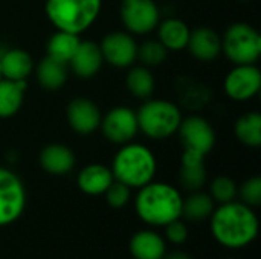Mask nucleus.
<instances>
[{
  "instance_id": "22",
  "label": "nucleus",
  "mask_w": 261,
  "mask_h": 259,
  "mask_svg": "<svg viewBox=\"0 0 261 259\" xmlns=\"http://www.w3.org/2000/svg\"><path fill=\"white\" fill-rule=\"evenodd\" d=\"M190 34L191 31L188 24L179 18H167L158 24V40L167 50L179 52L187 49Z\"/></svg>"
},
{
  "instance_id": "1",
  "label": "nucleus",
  "mask_w": 261,
  "mask_h": 259,
  "mask_svg": "<svg viewBox=\"0 0 261 259\" xmlns=\"http://www.w3.org/2000/svg\"><path fill=\"white\" fill-rule=\"evenodd\" d=\"M211 234L219 244L228 249H243L258 235V218L254 208L242 202L220 205L211 214Z\"/></svg>"
},
{
  "instance_id": "30",
  "label": "nucleus",
  "mask_w": 261,
  "mask_h": 259,
  "mask_svg": "<svg viewBox=\"0 0 261 259\" xmlns=\"http://www.w3.org/2000/svg\"><path fill=\"white\" fill-rule=\"evenodd\" d=\"M237 185L231 177L226 176H219L213 180L211 186H210V195L214 202L223 205V203H229L234 202L237 197Z\"/></svg>"
},
{
  "instance_id": "24",
  "label": "nucleus",
  "mask_w": 261,
  "mask_h": 259,
  "mask_svg": "<svg viewBox=\"0 0 261 259\" xmlns=\"http://www.w3.org/2000/svg\"><path fill=\"white\" fill-rule=\"evenodd\" d=\"M26 89V81H12L0 78V119H6L18 113L23 104Z\"/></svg>"
},
{
  "instance_id": "5",
  "label": "nucleus",
  "mask_w": 261,
  "mask_h": 259,
  "mask_svg": "<svg viewBox=\"0 0 261 259\" xmlns=\"http://www.w3.org/2000/svg\"><path fill=\"white\" fill-rule=\"evenodd\" d=\"M138 128L150 139L162 140L177 133L182 121L180 108L164 99H147L136 111Z\"/></svg>"
},
{
  "instance_id": "18",
  "label": "nucleus",
  "mask_w": 261,
  "mask_h": 259,
  "mask_svg": "<svg viewBox=\"0 0 261 259\" xmlns=\"http://www.w3.org/2000/svg\"><path fill=\"white\" fill-rule=\"evenodd\" d=\"M174 92L179 98V102L190 110H199L205 107L211 98L210 87L190 76H179L174 82Z\"/></svg>"
},
{
  "instance_id": "8",
  "label": "nucleus",
  "mask_w": 261,
  "mask_h": 259,
  "mask_svg": "<svg viewBox=\"0 0 261 259\" xmlns=\"http://www.w3.org/2000/svg\"><path fill=\"white\" fill-rule=\"evenodd\" d=\"M184 151L206 157L216 145V131L213 125L199 114L182 118L177 128Z\"/></svg>"
},
{
  "instance_id": "35",
  "label": "nucleus",
  "mask_w": 261,
  "mask_h": 259,
  "mask_svg": "<svg viewBox=\"0 0 261 259\" xmlns=\"http://www.w3.org/2000/svg\"><path fill=\"white\" fill-rule=\"evenodd\" d=\"M0 78H2V70H0Z\"/></svg>"
},
{
  "instance_id": "36",
  "label": "nucleus",
  "mask_w": 261,
  "mask_h": 259,
  "mask_svg": "<svg viewBox=\"0 0 261 259\" xmlns=\"http://www.w3.org/2000/svg\"><path fill=\"white\" fill-rule=\"evenodd\" d=\"M225 259H234V258H225Z\"/></svg>"
},
{
  "instance_id": "7",
  "label": "nucleus",
  "mask_w": 261,
  "mask_h": 259,
  "mask_svg": "<svg viewBox=\"0 0 261 259\" xmlns=\"http://www.w3.org/2000/svg\"><path fill=\"white\" fill-rule=\"evenodd\" d=\"M26 206V189L20 177L0 166V226L17 221Z\"/></svg>"
},
{
  "instance_id": "27",
  "label": "nucleus",
  "mask_w": 261,
  "mask_h": 259,
  "mask_svg": "<svg viewBox=\"0 0 261 259\" xmlns=\"http://www.w3.org/2000/svg\"><path fill=\"white\" fill-rule=\"evenodd\" d=\"M80 35L64 32V31H57L55 34L50 35L47 41V56H52L58 61H63L69 64L70 58L73 56L78 44H80Z\"/></svg>"
},
{
  "instance_id": "26",
  "label": "nucleus",
  "mask_w": 261,
  "mask_h": 259,
  "mask_svg": "<svg viewBox=\"0 0 261 259\" xmlns=\"http://www.w3.org/2000/svg\"><path fill=\"white\" fill-rule=\"evenodd\" d=\"M236 137L246 147L258 148L261 145V114L258 111H248L242 114L234 124Z\"/></svg>"
},
{
  "instance_id": "15",
  "label": "nucleus",
  "mask_w": 261,
  "mask_h": 259,
  "mask_svg": "<svg viewBox=\"0 0 261 259\" xmlns=\"http://www.w3.org/2000/svg\"><path fill=\"white\" fill-rule=\"evenodd\" d=\"M187 47L196 60L208 63L222 53V37L211 27L200 26L191 31Z\"/></svg>"
},
{
  "instance_id": "4",
  "label": "nucleus",
  "mask_w": 261,
  "mask_h": 259,
  "mask_svg": "<svg viewBox=\"0 0 261 259\" xmlns=\"http://www.w3.org/2000/svg\"><path fill=\"white\" fill-rule=\"evenodd\" d=\"M102 0H46L44 12L57 31L80 35L101 12Z\"/></svg>"
},
{
  "instance_id": "16",
  "label": "nucleus",
  "mask_w": 261,
  "mask_h": 259,
  "mask_svg": "<svg viewBox=\"0 0 261 259\" xmlns=\"http://www.w3.org/2000/svg\"><path fill=\"white\" fill-rule=\"evenodd\" d=\"M41 168L52 176H64L75 166V154L63 143H49L40 153Z\"/></svg>"
},
{
  "instance_id": "21",
  "label": "nucleus",
  "mask_w": 261,
  "mask_h": 259,
  "mask_svg": "<svg viewBox=\"0 0 261 259\" xmlns=\"http://www.w3.org/2000/svg\"><path fill=\"white\" fill-rule=\"evenodd\" d=\"M206 183L205 157L194 153H182L180 159V185L184 189L194 192L200 191Z\"/></svg>"
},
{
  "instance_id": "28",
  "label": "nucleus",
  "mask_w": 261,
  "mask_h": 259,
  "mask_svg": "<svg viewBox=\"0 0 261 259\" xmlns=\"http://www.w3.org/2000/svg\"><path fill=\"white\" fill-rule=\"evenodd\" d=\"M125 85L128 92L139 99H148L154 92V78L148 67L136 66L132 67L125 76Z\"/></svg>"
},
{
  "instance_id": "32",
  "label": "nucleus",
  "mask_w": 261,
  "mask_h": 259,
  "mask_svg": "<svg viewBox=\"0 0 261 259\" xmlns=\"http://www.w3.org/2000/svg\"><path fill=\"white\" fill-rule=\"evenodd\" d=\"M242 203L248 205L249 208H257L261 205V179L251 177L248 179L240 188Z\"/></svg>"
},
{
  "instance_id": "31",
  "label": "nucleus",
  "mask_w": 261,
  "mask_h": 259,
  "mask_svg": "<svg viewBox=\"0 0 261 259\" xmlns=\"http://www.w3.org/2000/svg\"><path fill=\"white\" fill-rule=\"evenodd\" d=\"M104 195H106V200H107V203H109L110 208L121 209L130 200V188L127 185L118 182V180H113L112 185L104 192Z\"/></svg>"
},
{
  "instance_id": "13",
  "label": "nucleus",
  "mask_w": 261,
  "mask_h": 259,
  "mask_svg": "<svg viewBox=\"0 0 261 259\" xmlns=\"http://www.w3.org/2000/svg\"><path fill=\"white\" fill-rule=\"evenodd\" d=\"M70 128L78 134H90L101 125V111L98 105L87 98H73L66 108Z\"/></svg>"
},
{
  "instance_id": "11",
  "label": "nucleus",
  "mask_w": 261,
  "mask_h": 259,
  "mask_svg": "<svg viewBox=\"0 0 261 259\" xmlns=\"http://www.w3.org/2000/svg\"><path fill=\"white\" fill-rule=\"evenodd\" d=\"M226 95L237 102H245L258 95L261 72L255 64H236L225 78Z\"/></svg>"
},
{
  "instance_id": "33",
  "label": "nucleus",
  "mask_w": 261,
  "mask_h": 259,
  "mask_svg": "<svg viewBox=\"0 0 261 259\" xmlns=\"http://www.w3.org/2000/svg\"><path fill=\"white\" fill-rule=\"evenodd\" d=\"M164 227H165V238H167L171 244L180 246V244H185V243H187L190 232H188L187 224H185L180 218H177V220L168 223V224L164 226Z\"/></svg>"
},
{
  "instance_id": "17",
  "label": "nucleus",
  "mask_w": 261,
  "mask_h": 259,
  "mask_svg": "<svg viewBox=\"0 0 261 259\" xmlns=\"http://www.w3.org/2000/svg\"><path fill=\"white\" fill-rule=\"evenodd\" d=\"M115 180L112 169L101 163H90L78 172L76 185L87 195H102Z\"/></svg>"
},
{
  "instance_id": "12",
  "label": "nucleus",
  "mask_w": 261,
  "mask_h": 259,
  "mask_svg": "<svg viewBox=\"0 0 261 259\" xmlns=\"http://www.w3.org/2000/svg\"><path fill=\"white\" fill-rule=\"evenodd\" d=\"M102 58L113 67L125 69L132 67L138 60V44L135 38L127 32H110L99 44Z\"/></svg>"
},
{
  "instance_id": "23",
  "label": "nucleus",
  "mask_w": 261,
  "mask_h": 259,
  "mask_svg": "<svg viewBox=\"0 0 261 259\" xmlns=\"http://www.w3.org/2000/svg\"><path fill=\"white\" fill-rule=\"evenodd\" d=\"M38 84L46 90H58L67 81V64L52 56H44L35 67Z\"/></svg>"
},
{
  "instance_id": "14",
  "label": "nucleus",
  "mask_w": 261,
  "mask_h": 259,
  "mask_svg": "<svg viewBox=\"0 0 261 259\" xmlns=\"http://www.w3.org/2000/svg\"><path fill=\"white\" fill-rule=\"evenodd\" d=\"M104 58L99 49V44L93 41H80L73 56L69 64L72 72L83 79L93 78L102 67Z\"/></svg>"
},
{
  "instance_id": "2",
  "label": "nucleus",
  "mask_w": 261,
  "mask_h": 259,
  "mask_svg": "<svg viewBox=\"0 0 261 259\" xmlns=\"http://www.w3.org/2000/svg\"><path fill=\"white\" fill-rule=\"evenodd\" d=\"M135 209L145 224L164 227L182 218V195L168 183L150 182L139 188L135 198Z\"/></svg>"
},
{
  "instance_id": "9",
  "label": "nucleus",
  "mask_w": 261,
  "mask_h": 259,
  "mask_svg": "<svg viewBox=\"0 0 261 259\" xmlns=\"http://www.w3.org/2000/svg\"><path fill=\"white\" fill-rule=\"evenodd\" d=\"M122 24L132 34H148L158 27L161 15L154 0H122L121 2Z\"/></svg>"
},
{
  "instance_id": "3",
  "label": "nucleus",
  "mask_w": 261,
  "mask_h": 259,
  "mask_svg": "<svg viewBox=\"0 0 261 259\" xmlns=\"http://www.w3.org/2000/svg\"><path fill=\"white\" fill-rule=\"evenodd\" d=\"M110 169L115 180L127 185L130 189H139L153 182L158 163L154 154L145 145L128 142L115 154Z\"/></svg>"
},
{
  "instance_id": "20",
  "label": "nucleus",
  "mask_w": 261,
  "mask_h": 259,
  "mask_svg": "<svg viewBox=\"0 0 261 259\" xmlns=\"http://www.w3.org/2000/svg\"><path fill=\"white\" fill-rule=\"evenodd\" d=\"M2 78L12 81H26L34 70L32 56L23 49H9L0 55Z\"/></svg>"
},
{
  "instance_id": "19",
  "label": "nucleus",
  "mask_w": 261,
  "mask_h": 259,
  "mask_svg": "<svg viewBox=\"0 0 261 259\" xmlns=\"http://www.w3.org/2000/svg\"><path fill=\"white\" fill-rule=\"evenodd\" d=\"M130 253L135 259H162L167 243L154 231H139L130 240Z\"/></svg>"
},
{
  "instance_id": "34",
  "label": "nucleus",
  "mask_w": 261,
  "mask_h": 259,
  "mask_svg": "<svg viewBox=\"0 0 261 259\" xmlns=\"http://www.w3.org/2000/svg\"><path fill=\"white\" fill-rule=\"evenodd\" d=\"M162 259H191V256L185 252H180V250H176V252H170V253H165Z\"/></svg>"
},
{
  "instance_id": "6",
  "label": "nucleus",
  "mask_w": 261,
  "mask_h": 259,
  "mask_svg": "<svg viewBox=\"0 0 261 259\" xmlns=\"http://www.w3.org/2000/svg\"><path fill=\"white\" fill-rule=\"evenodd\" d=\"M222 52L234 66L255 64L261 55L260 32L249 23H232L222 37Z\"/></svg>"
},
{
  "instance_id": "25",
  "label": "nucleus",
  "mask_w": 261,
  "mask_h": 259,
  "mask_svg": "<svg viewBox=\"0 0 261 259\" xmlns=\"http://www.w3.org/2000/svg\"><path fill=\"white\" fill-rule=\"evenodd\" d=\"M214 203L210 194L194 191L187 198H182V217L188 221H205L214 212Z\"/></svg>"
},
{
  "instance_id": "29",
  "label": "nucleus",
  "mask_w": 261,
  "mask_h": 259,
  "mask_svg": "<svg viewBox=\"0 0 261 259\" xmlns=\"http://www.w3.org/2000/svg\"><path fill=\"white\" fill-rule=\"evenodd\" d=\"M167 53L168 50L164 47V44L159 40L145 41L138 47V58L145 67L161 66L167 60Z\"/></svg>"
},
{
  "instance_id": "10",
  "label": "nucleus",
  "mask_w": 261,
  "mask_h": 259,
  "mask_svg": "<svg viewBox=\"0 0 261 259\" xmlns=\"http://www.w3.org/2000/svg\"><path fill=\"white\" fill-rule=\"evenodd\" d=\"M101 130L107 140L112 143L124 145L135 139L138 134V118L136 111L128 107H113L101 119Z\"/></svg>"
}]
</instances>
